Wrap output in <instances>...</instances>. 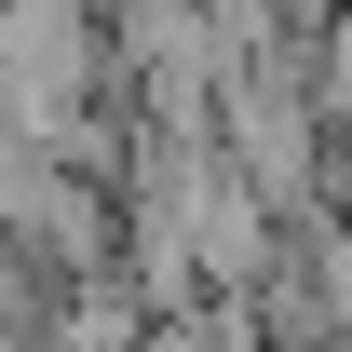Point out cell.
Instances as JSON below:
<instances>
[{
  "mask_svg": "<svg viewBox=\"0 0 352 352\" xmlns=\"http://www.w3.org/2000/svg\"><path fill=\"white\" fill-rule=\"evenodd\" d=\"M244 149H258V176H298V95L285 82H244Z\"/></svg>",
  "mask_w": 352,
  "mask_h": 352,
  "instance_id": "6da1fadb",
  "label": "cell"
},
{
  "mask_svg": "<svg viewBox=\"0 0 352 352\" xmlns=\"http://www.w3.org/2000/svg\"><path fill=\"white\" fill-rule=\"evenodd\" d=\"M325 95H352V14L325 28Z\"/></svg>",
  "mask_w": 352,
  "mask_h": 352,
  "instance_id": "7a4b0ae2",
  "label": "cell"
}]
</instances>
